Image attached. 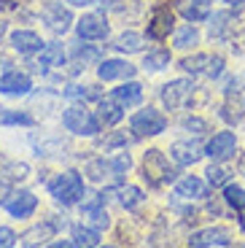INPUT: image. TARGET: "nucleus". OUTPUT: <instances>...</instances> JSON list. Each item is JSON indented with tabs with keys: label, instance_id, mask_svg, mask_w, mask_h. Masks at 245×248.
I'll list each match as a JSON object with an SVG mask.
<instances>
[{
	"label": "nucleus",
	"instance_id": "39448f33",
	"mask_svg": "<svg viewBox=\"0 0 245 248\" xmlns=\"http://www.w3.org/2000/svg\"><path fill=\"white\" fill-rule=\"evenodd\" d=\"M129 130L135 138H153V135H162L167 130V116L156 108H140L138 113L129 116Z\"/></svg>",
	"mask_w": 245,
	"mask_h": 248
},
{
	"label": "nucleus",
	"instance_id": "dca6fc26",
	"mask_svg": "<svg viewBox=\"0 0 245 248\" xmlns=\"http://www.w3.org/2000/svg\"><path fill=\"white\" fill-rule=\"evenodd\" d=\"M189 246L194 248H210V246H232V235L224 227H208V230L191 232Z\"/></svg>",
	"mask_w": 245,
	"mask_h": 248
},
{
	"label": "nucleus",
	"instance_id": "f3484780",
	"mask_svg": "<svg viewBox=\"0 0 245 248\" xmlns=\"http://www.w3.org/2000/svg\"><path fill=\"white\" fill-rule=\"evenodd\" d=\"M43 46H46L43 38L38 35V32H32V30H14L11 32V49L19 51V54H25V57L41 54Z\"/></svg>",
	"mask_w": 245,
	"mask_h": 248
},
{
	"label": "nucleus",
	"instance_id": "6ab92c4d",
	"mask_svg": "<svg viewBox=\"0 0 245 248\" xmlns=\"http://www.w3.org/2000/svg\"><path fill=\"white\" fill-rule=\"evenodd\" d=\"M30 143H32V149H35L38 156H60L62 151L68 149V143L62 140L60 135H54V132H41V135H32Z\"/></svg>",
	"mask_w": 245,
	"mask_h": 248
},
{
	"label": "nucleus",
	"instance_id": "72a5a7b5",
	"mask_svg": "<svg viewBox=\"0 0 245 248\" xmlns=\"http://www.w3.org/2000/svg\"><path fill=\"white\" fill-rule=\"evenodd\" d=\"M205 175H208V184L215 189V186H227L234 173L229 168H224V165H210V168L205 170Z\"/></svg>",
	"mask_w": 245,
	"mask_h": 248
},
{
	"label": "nucleus",
	"instance_id": "473e14b6",
	"mask_svg": "<svg viewBox=\"0 0 245 248\" xmlns=\"http://www.w3.org/2000/svg\"><path fill=\"white\" fill-rule=\"evenodd\" d=\"M224 202L232 208V211H245V189L237 184H227L224 186Z\"/></svg>",
	"mask_w": 245,
	"mask_h": 248
},
{
	"label": "nucleus",
	"instance_id": "393cba45",
	"mask_svg": "<svg viewBox=\"0 0 245 248\" xmlns=\"http://www.w3.org/2000/svg\"><path fill=\"white\" fill-rule=\"evenodd\" d=\"M113 97H116L124 108H132V106H138V103L143 100V87L138 84V81L127 78V84H122V87L113 89Z\"/></svg>",
	"mask_w": 245,
	"mask_h": 248
},
{
	"label": "nucleus",
	"instance_id": "2eb2a0df",
	"mask_svg": "<svg viewBox=\"0 0 245 248\" xmlns=\"http://www.w3.org/2000/svg\"><path fill=\"white\" fill-rule=\"evenodd\" d=\"M138 68L129 65L127 60H103L97 65V78L100 81H124V78H135Z\"/></svg>",
	"mask_w": 245,
	"mask_h": 248
},
{
	"label": "nucleus",
	"instance_id": "f8f14e48",
	"mask_svg": "<svg viewBox=\"0 0 245 248\" xmlns=\"http://www.w3.org/2000/svg\"><path fill=\"white\" fill-rule=\"evenodd\" d=\"M3 208H6V213L14 218H30L32 213L38 211V197L32 192L19 189V192H11L3 200Z\"/></svg>",
	"mask_w": 245,
	"mask_h": 248
},
{
	"label": "nucleus",
	"instance_id": "2f4dec72",
	"mask_svg": "<svg viewBox=\"0 0 245 248\" xmlns=\"http://www.w3.org/2000/svg\"><path fill=\"white\" fill-rule=\"evenodd\" d=\"M170 65V51L167 49H153L143 57V70L146 73H162Z\"/></svg>",
	"mask_w": 245,
	"mask_h": 248
},
{
	"label": "nucleus",
	"instance_id": "423d86ee",
	"mask_svg": "<svg viewBox=\"0 0 245 248\" xmlns=\"http://www.w3.org/2000/svg\"><path fill=\"white\" fill-rule=\"evenodd\" d=\"M181 70L191 76H205V78H218L224 73V57L218 54H194L181 60Z\"/></svg>",
	"mask_w": 245,
	"mask_h": 248
},
{
	"label": "nucleus",
	"instance_id": "f704fd0d",
	"mask_svg": "<svg viewBox=\"0 0 245 248\" xmlns=\"http://www.w3.org/2000/svg\"><path fill=\"white\" fill-rule=\"evenodd\" d=\"M62 94H65L68 100H84V103L86 100H100L103 97L97 87H68Z\"/></svg>",
	"mask_w": 245,
	"mask_h": 248
},
{
	"label": "nucleus",
	"instance_id": "58836bf2",
	"mask_svg": "<svg viewBox=\"0 0 245 248\" xmlns=\"http://www.w3.org/2000/svg\"><path fill=\"white\" fill-rule=\"evenodd\" d=\"M16 243H19V237L11 227H0V248H11V246H16Z\"/></svg>",
	"mask_w": 245,
	"mask_h": 248
},
{
	"label": "nucleus",
	"instance_id": "a878e982",
	"mask_svg": "<svg viewBox=\"0 0 245 248\" xmlns=\"http://www.w3.org/2000/svg\"><path fill=\"white\" fill-rule=\"evenodd\" d=\"M110 49L116 51H124V54H135V51L143 49V35L135 30H124L122 35H116L110 41Z\"/></svg>",
	"mask_w": 245,
	"mask_h": 248
},
{
	"label": "nucleus",
	"instance_id": "7c9ffc66",
	"mask_svg": "<svg viewBox=\"0 0 245 248\" xmlns=\"http://www.w3.org/2000/svg\"><path fill=\"white\" fill-rule=\"evenodd\" d=\"M116 194H119V202H122V208H127V211H135L138 205L146 202V194H143L140 186H129V184H127V186H119Z\"/></svg>",
	"mask_w": 245,
	"mask_h": 248
},
{
	"label": "nucleus",
	"instance_id": "5701e85b",
	"mask_svg": "<svg viewBox=\"0 0 245 248\" xmlns=\"http://www.w3.org/2000/svg\"><path fill=\"white\" fill-rule=\"evenodd\" d=\"M57 230H60V227H57L54 221H41V224H35L32 230H27L25 235L19 237V243H22V246H41V243L51 240Z\"/></svg>",
	"mask_w": 245,
	"mask_h": 248
},
{
	"label": "nucleus",
	"instance_id": "ea45409f",
	"mask_svg": "<svg viewBox=\"0 0 245 248\" xmlns=\"http://www.w3.org/2000/svg\"><path fill=\"white\" fill-rule=\"evenodd\" d=\"M124 146H127V135H110L108 140H103V149L108 151V149H124Z\"/></svg>",
	"mask_w": 245,
	"mask_h": 248
},
{
	"label": "nucleus",
	"instance_id": "7ed1b4c3",
	"mask_svg": "<svg viewBox=\"0 0 245 248\" xmlns=\"http://www.w3.org/2000/svg\"><path fill=\"white\" fill-rule=\"evenodd\" d=\"M100 116H94L92 111L81 103L76 106H68L62 111V127L70 132V135H78V138H97L100 132Z\"/></svg>",
	"mask_w": 245,
	"mask_h": 248
},
{
	"label": "nucleus",
	"instance_id": "a19ab883",
	"mask_svg": "<svg viewBox=\"0 0 245 248\" xmlns=\"http://www.w3.org/2000/svg\"><path fill=\"white\" fill-rule=\"evenodd\" d=\"M68 3H70V6H81V8H84V6H92L94 0H68Z\"/></svg>",
	"mask_w": 245,
	"mask_h": 248
},
{
	"label": "nucleus",
	"instance_id": "aec40b11",
	"mask_svg": "<svg viewBox=\"0 0 245 248\" xmlns=\"http://www.w3.org/2000/svg\"><path fill=\"white\" fill-rule=\"evenodd\" d=\"M178 11H181V16L186 22L197 25V22L210 19V14H213V0H181L178 3Z\"/></svg>",
	"mask_w": 245,
	"mask_h": 248
},
{
	"label": "nucleus",
	"instance_id": "cd10ccee",
	"mask_svg": "<svg viewBox=\"0 0 245 248\" xmlns=\"http://www.w3.org/2000/svg\"><path fill=\"white\" fill-rule=\"evenodd\" d=\"M35 119L27 111H14V108H0V127H32Z\"/></svg>",
	"mask_w": 245,
	"mask_h": 248
},
{
	"label": "nucleus",
	"instance_id": "9d476101",
	"mask_svg": "<svg viewBox=\"0 0 245 248\" xmlns=\"http://www.w3.org/2000/svg\"><path fill=\"white\" fill-rule=\"evenodd\" d=\"M76 32L81 41H105L110 35V25L103 14H84L76 22Z\"/></svg>",
	"mask_w": 245,
	"mask_h": 248
},
{
	"label": "nucleus",
	"instance_id": "c9c22d12",
	"mask_svg": "<svg viewBox=\"0 0 245 248\" xmlns=\"http://www.w3.org/2000/svg\"><path fill=\"white\" fill-rule=\"evenodd\" d=\"M3 175L8 181H25L30 175V168H27L25 162H8L6 168H3Z\"/></svg>",
	"mask_w": 245,
	"mask_h": 248
},
{
	"label": "nucleus",
	"instance_id": "b1692460",
	"mask_svg": "<svg viewBox=\"0 0 245 248\" xmlns=\"http://www.w3.org/2000/svg\"><path fill=\"white\" fill-rule=\"evenodd\" d=\"M172 46H175L178 51H189L194 49V46H199V30H197L194 25H181L175 32H172Z\"/></svg>",
	"mask_w": 245,
	"mask_h": 248
},
{
	"label": "nucleus",
	"instance_id": "c756f323",
	"mask_svg": "<svg viewBox=\"0 0 245 248\" xmlns=\"http://www.w3.org/2000/svg\"><path fill=\"white\" fill-rule=\"evenodd\" d=\"M234 27V14L232 11H218L210 19V38H227Z\"/></svg>",
	"mask_w": 245,
	"mask_h": 248
},
{
	"label": "nucleus",
	"instance_id": "e433bc0d",
	"mask_svg": "<svg viewBox=\"0 0 245 248\" xmlns=\"http://www.w3.org/2000/svg\"><path fill=\"white\" fill-rule=\"evenodd\" d=\"M181 127L189 130V132H194V135H205V132H208V122L199 119V116H184L181 119Z\"/></svg>",
	"mask_w": 245,
	"mask_h": 248
},
{
	"label": "nucleus",
	"instance_id": "f03ea898",
	"mask_svg": "<svg viewBox=\"0 0 245 248\" xmlns=\"http://www.w3.org/2000/svg\"><path fill=\"white\" fill-rule=\"evenodd\" d=\"M132 168V159L129 154H113V156H97V159L86 162L84 175L94 184H103V181H113V178H122L127 175V170Z\"/></svg>",
	"mask_w": 245,
	"mask_h": 248
},
{
	"label": "nucleus",
	"instance_id": "0eeeda50",
	"mask_svg": "<svg viewBox=\"0 0 245 248\" xmlns=\"http://www.w3.org/2000/svg\"><path fill=\"white\" fill-rule=\"evenodd\" d=\"M191 94H194V84H191L189 78H175V81H170V84H165V87L159 89L162 106H165L167 111L184 108L191 100Z\"/></svg>",
	"mask_w": 245,
	"mask_h": 248
},
{
	"label": "nucleus",
	"instance_id": "6e6552de",
	"mask_svg": "<svg viewBox=\"0 0 245 248\" xmlns=\"http://www.w3.org/2000/svg\"><path fill=\"white\" fill-rule=\"evenodd\" d=\"M172 25H175V14L167 3H156L151 11V19H148V27H146V35L151 41H165L167 35L172 32Z\"/></svg>",
	"mask_w": 245,
	"mask_h": 248
},
{
	"label": "nucleus",
	"instance_id": "bb28decb",
	"mask_svg": "<svg viewBox=\"0 0 245 248\" xmlns=\"http://www.w3.org/2000/svg\"><path fill=\"white\" fill-rule=\"evenodd\" d=\"M65 62V46L62 44H46L41 51V70H51V68H62Z\"/></svg>",
	"mask_w": 245,
	"mask_h": 248
},
{
	"label": "nucleus",
	"instance_id": "a211bd4d",
	"mask_svg": "<svg viewBox=\"0 0 245 248\" xmlns=\"http://www.w3.org/2000/svg\"><path fill=\"white\" fill-rule=\"evenodd\" d=\"M81 213H84V218H89L97 230H108L110 227V216H108V211H105L103 194L89 197V200H81Z\"/></svg>",
	"mask_w": 245,
	"mask_h": 248
},
{
	"label": "nucleus",
	"instance_id": "c85d7f7f",
	"mask_svg": "<svg viewBox=\"0 0 245 248\" xmlns=\"http://www.w3.org/2000/svg\"><path fill=\"white\" fill-rule=\"evenodd\" d=\"M70 237H73L76 246H100V230L89 227V224H73Z\"/></svg>",
	"mask_w": 245,
	"mask_h": 248
},
{
	"label": "nucleus",
	"instance_id": "9b49d317",
	"mask_svg": "<svg viewBox=\"0 0 245 248\" xmlns=\"http://www.w3.org/2000/svg\"><path fill=\"white\" fill-rule=\"evenodd\" d=\"M234 154H237V135L229 132V130L215 132L208 140V146H205V156H210L213 162H227V159H232Z\"/></svg>",
	"mask_w": 245,
	"mask_h": 248
},
{
	"label": "nucleus",
	"instance_id": "ddd939ff",
	"mask_svg": "<svg viewBox=\"0 0 245 248\" xmlns=\"http://www.w3.org/2000/svg\"><path fill=\"white\" fill-rule=\"evenodd\" d=\"M32 92V78L22 70H8L0 76V94L6 97H27Z\"/></svg>",
	"mask_w": 245,
	"mask_h": 248
},
{
	"label": "nucleus",
	"instance_id": "1a4fd4ad",
	"mask_svg": "<svg viewBox=\"0 0 245 248\" xmlns=\"http://www.w3.org/2000/svg\"><path fill=\"white\" fill-rule=\"evenodd\" d=\"M41 22L54 35H65L70 30V25H73V14H70V8L62 6V3H46L41 8Z\"/></svg>",
	"mask_w": 245,
	"mask_h": 248
},
{
	"label": "nucleus",
	"instance_id": "4c0bfd02",
	"mask_svg": "<svg viewBox=\"0 0 245 248\" xmlns=\"http://www.w3.org/2000/svg\"><path fill=\"white\" fill-rule=\"evenodd\" d=\"M92 60H100V49H94V46H76V62H92Z\"/></svg>",
	"mask_w": 245,
	"mask_h": 248
},
{
	"label": "nucleus",
	"instance_id": "20e7f679",
	"mask_svg": "<svg viewBox=\"0 0 245 248\" xmlns=\"http://www.w3.org/2000/svg\"><path fill=\"white\" fill-rule=\"evenodd\" d=\"M175 175L178 173L170 168L167 156L162 154L159 149H148L146 154H143V178H146V184L151 186V189H159V186H165V184H172Z\"/></svg>",
	"mask_w": 245,
	"mask_h": 248
},
{
	"label": "nucleus",
	"instance_id": "c03bdc74",
	"mask_svg": "<svg viewBox=\"0 0 245 248\" xmlns=\"http://www.w3.org/2000/svg\"><path fill=\"white\" fill-rule=\"evenodd\" d=\"M240 230L245 232V211H243V216H240Z\"/></svg>",
	"mask_w": 245,
	"mask_h": 248
},
{
	"label": "nucleus",
	"instance_id": "4be33fe9",
	"mask_svg": "<svg viewBox=\"0 0 245 248\" xmlns=\"http://www.w3.org/2000/svg\"><path fill=\"white\" fill-rule=\"evenodd\" d=\"M205 194H208V186L197 175H184L175 184V197H181V200H202Z\"/></svg>",
	"mask_w": 245,
	"mask_h": 248
},
{
	"label": "nucleus",
	"instance_id": "f257e3e1",
	"mask_svg": "<svg viewBox=\"0 0 245 248\" xmlns=\"http://www.w3.org/2000/svg\"><path fill=\"white\" fill-rule=\"evenodd\" d=\"M49 194L54 202H60L62 208H73V205H78L81 200H84V175L78 173V170H62V173H57L54 178L49 181Z\"/></svg>",
	"mask_w": 245,
	"mask_h": 248
},
{
	"label": "nucleus",
	"instance_id": "37998d69",
	"mask_svg": "<svg viewBox=\"0 0 245 248\" xmlns=\"http://www.w3.org/2000/svg\"><path fill=\"white\" fill-rule=\"evenodd\" d=\"M224 3H229V6H240V3H245V0H224Z\"/></svg>",
	"mask_w": 245,
	"mask_h": 248
},
{
	"label": "nucleus",
	"instance_id": "412c9836",
	"mask_svg": "<svg viewBox=\"0 0 245 248\" xmlns=\"http://www.w3.org/2000/svg\"><path fill=\"white\" fill-rule=\"evenodd\" d=\"M97 116L105 127H113V124H119L124 119V106L113 97V94H110V97H100L97 100Z\"/></svg>",
	"mask_w": 245,
	"mask_h": 248
},
{
	"label": "nucleus",
	"instance_id": "4468645a",
	"mask_svg": "<svg viewBox=\"0 0 245 248\" xmlns=\"http://www.w3.org/2000/svg\"><path fill=\"white\" fill-rule=\"evenodd\" d=\"M170 156L175 165H194V162H199L205 156V146L199 140H191V138H186V140H175L170 146Z\"/></svg>",
	"mask_w": 245,
	"mask_h": 248
},
{
	"label": "nucleus",
	"instance_id": "79ce46f5",
	"mask_svg": "<svg viewBox=\"0 0 245 248\" xmlns=\"http://www.w3.org/2000/svg\"><path fill=\"white\" fill-rule=\"evenodd\" d=\"M6 32H8V22H6V19H0V41L6 38Z\"/></svg>",
	"mask_w": 245,
	"mask_h": 248
}]
</instances>
